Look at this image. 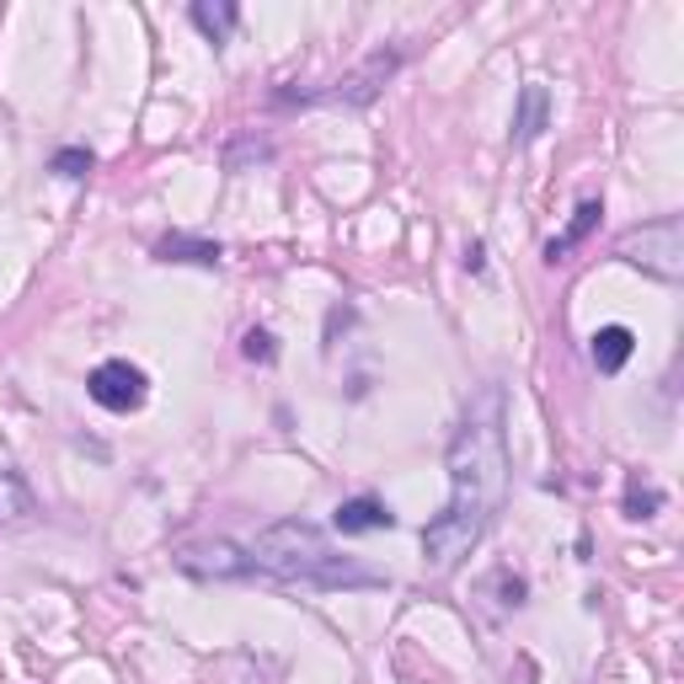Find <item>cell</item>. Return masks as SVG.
<instances>
[{
    "mask_svg": "<svg viewBox=\"0 0 684 684\" xmlns=\"http://www.w3.org/2000/svg\"><path fill=\"white\" fill-rule=\"evenodd\" d=\"M465 268H471V273H482V268H487V262H482V247H465Z\"/></svg>",
    "mask_w": 684,
    "mask_h": 684,
    "instance_id": "obj_17",
    "label": "cell"
},
{
    "mask_svg": "<svg viewBox=\"0 0 684 684\" xmlns=\"http://www.w3.org/2000/svg\"><path fill=\"white\" fill-rule=\"evenodd\" d=\"M156 257L161 262H192V268H220V241H198V236H183V231H172V236H161L156 241Z\"/></svg>",
    "mask_w": 684,
    "mask_h": 684,
    "instance_id": "obj_12",
    "label": "cell"
},
{
    "mask_svg": "<svg viewBox=\"0 0 684 684\" xmlns=\"http://www.w3.org/2000/svg\"><path fill=\"white\" fill-rule=\"evenodd\" d=\"M631 353H636V332L631 326H599L594 343H588V359H594L599 374H621L631 364Z\"/></svg>",
    "mask_w": 684,
    "mask_h": 684,
    "instance_id": "obj_10",
    "label": "cell"
},
{
    "mask_svg": "<svg viewBox=\"0 0 684 684\" xmlns=\"http://www.w3.org/2000/svg\"><path fill=\"white\" fill-rule=\"evenodd\" d=\"M241 353H247L251 364H273V359H278V348H273V337H268L262 326H251L247 337H241Z\"/></svg>",
    "mask_w": 684,
    "mask_h": 684,
    "instance_id": "obj_15",
    "label": "cell"
},
{
    "mask_svg": "<svg viewBox=\"0 0 684 684\" xmlns=\"http://www.w3.org/2000/svg\"><path fill=\"white\" fill-rule=\"evenodd\" d=\"M621 257L631 268L652 273L658 284H680L684 278V220L680 214H663V220L631 231L621 241Z\"/></svg>",
    "mask_w": 684,
    "mask_h": 684,
    "instance_id": "obj_3",
    "label": "cell"
},
{
    "mask_svg": "<svg viewBox=\"0 0 684 684\" xmlns=\"http://www.w3.org/2000/svg\"><path fill=\"white\" fill-rule=\"evenodd\" d=\"M187 16H192V27H198V33H203L214 49H220V43L231 38V27L241 22V11H236V5H209V0H198Z\"/></svg>",
    "mask_w": 684,
    "mask_h": 684,
    "instance_id": "obj_13",
    "label": "cell"
},
{
    "mask_svg": "<svg viewBox=\"0 0 684 684\" xmlns=\"http://www.w3.org/2000/svg\"><path fill=\"white\" fill-rule=\"evenodd\" d=\"M551 128V91L540 86V80H530L524 91H519V113H513V139L519 145H530V139H540Z\"/></svg>",
    "mask_w": 684,
    "mask_h": 684,
    "instance_id": "obj_9",
    "label": "cell"
},
{
    "mask_svg": "<svg viewBox=\"0 0 684 684\" xmlns=\"http://www.w3.org/2000/svg\"><path fill=\"white\" fill-rule=\"evenodd\" d=\"M33 513H38V498H33L27 476H22V471H11V465H0V530L27 524Z\"/></svg>",
    "mask_w": 684,
    "mask_h": 684,
    "instance_id": "obj_11",
    "label": "cell"
},
{
    "mask_svg": "<svg viewBox=\"0 0 684 684\" xmlns=\"http://www.w3.org/2000/svg\"><path fill=\"white\" fill-rule=\"evenodd\" d=\"M86 396H91L102 412H139L145 396H150V380H145L139 364H128V359H108V364L91 370Z\"/></svg>",
    "mask_w": 684,
    "mask_h": 684,
    "instance_id": "obj_4",
    "label": "cell"
},
{
    "mask_svg": "<svg viewBox=\"0 0 684 684\" xmlns=\"http://www.w3.org/2000/svg\"><path fill=\"white\" fill-rule=\"evenodd\" d=\"M247 557L257 572H273L284 583H300V588H380L385 572H374L364 561L332 551V540L306 524V519H278L268 524L257 540L247 546Z\"/></svg>",
    "mask_w": 684,
    "mask_h": 684,
    "instance_id": "obj_2",
    "label": "cell"
},
{
    "mask_svg": "<svg viewBox=\"0 0 684 684\" xmlns=\"http://www.w3.org/2000/svg\"><path fill=\"white\" fill-rule=\"evenodd\" d=\"M49 166H54L60 177H86V172H91V150H75V145H70V150H60Z\"/></svg>",
    "mask_w": 684,
    "mask_h": 684,
    "instance_id": "obj_16",
    "label": "cell"
},
{
    "mask_svg": "<svg viewBox=\"0 0 684 684\" xmlns=\"http://www.w3.org/2000/svg\"><path fill=\"white\" fill-rule=\"evenodd\" d=\"M177 567L192 572V577H247V572H257L251 557L236 546V540H203V546H187L183 557H177Z\"/></svg>",
    "mask_w": 684,
    "mask_h": 684,
    "instance_id": "obj_6",
    "label": "cell"
},
{
    "mask_svg": "<svg viewBox=\"0 0 684 684\" xmlns=\"http://www.w3.org/2000/svg\"><path fill=\"white\" fill-rule=\"evenodd\" d=\"M599 220H605V203H599V198H583V203L572 209L567 231L546 241V262H551V268H557V262H567L572 251H577L583 241H588V236H594V231H599Z\"/></svg>",
    "mask_w": 684,
    "mask_h": 684,
    "instance_id": "obj_7",
    "label": "cell"
},
{
    "mask_svg": "<svg viewBox=\"0 0 684 684\" xmlns=\"http://www.w3.org/2000/svg\"><path fill=\"white\" fill-rule=\"evenodd\" d=\"M396 70H401V49H374V54L359 64L353 75H343V80H337L332 102H343V108H370L374 97H380V86H385Z\"/></svg>",
    "mask_w": 684,
    "mask_h": 684,
    "instance_id": "obj_5",
    "label": "cell"
},
{
    "mask_svg": "<svg viewBox=\"0 0 684 684\" xmlns=\"http://www.w3.org/2000/svg\"><path fill=\"white\" fill-rule=\"evenodd\" d=\"M658 508H663V487H652V482H642V476L625 482V519H652Z\"/></svg>",
    "mask_w": 684,
    "mask_h": 684,
    "instance_id": "obj_14",
    "label": "cell"
},
{
    "mask_svg": "<svg viewBox=\"0 0 684 684\" xmlns=\"http://www.w3.org/2000/svg\"><path fill=\"white\" fill-rule=\"evenodd\" d=\"M332 524H337V535H380V530H396V513L380 498H348L337 502Z\"/></svg>",
    "mask_w": 684,
    "mask_h": 684,
    "instance_id": "obj_8",
    "label": "cell"
},
{
    "mask_svg": "<svg viewBox=\"0 0 684 684\" xmlns=\"http://www.w3.org/2000/svg\"><path fill=\"white\" fill-rule=\"evenodd\" d=\"M508 482V401L502 385H482L465 401V418L449 438V502L423 530V561L428 572H455L471 557L493 524Z\"/></svg>",
    "mask_w": 684,
    "mask_h": 684,
    "instance_id": "obj_1",
    "label": "cell"
}]
</instances>
